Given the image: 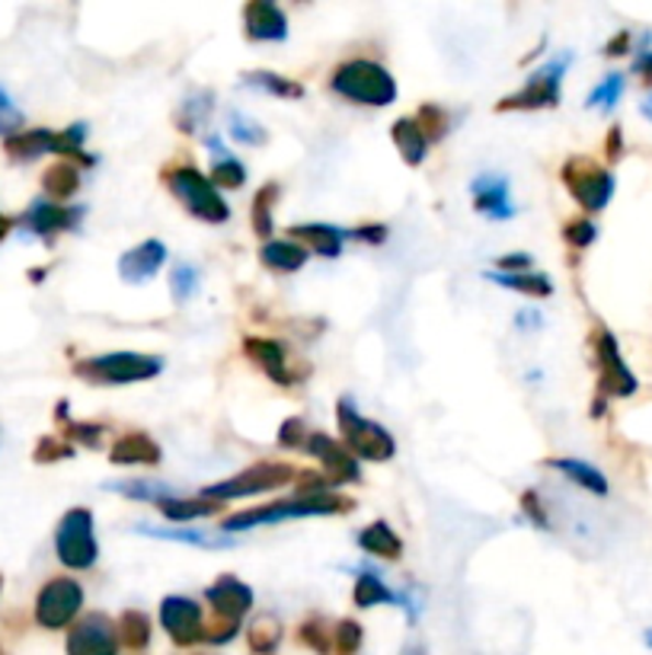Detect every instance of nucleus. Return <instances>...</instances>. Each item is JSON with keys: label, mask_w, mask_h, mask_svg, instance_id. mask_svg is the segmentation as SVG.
<instances>
[{"label": "nucleus", "mask_w": 652, "mask_h": 655, "mask_svg": "<svg viewBox=\"0 0 652 655\" xmlns=\"http://www.w3.org/2000/svg\"><path fill=\"white\" fill-rule=\"evenodd\" d=\"M0 588H3V576H0Z\"/></svg>", "instance_id": "69168bd1"}, {"label": "nucleus", "mask_w": 652, "mask_h": 655, "mask_svg": "<svg viewBox=\"0 0 652 655\" xmlns=\"http://www.w3.org/2000/svg\"><path fill=\"white\" fill-rule=\"evenodd\" d=\"M0 655H3V650H0Z\"/></svg>", "instance_id": "338daca9"}, {"label": "nucleus", "mask_w": 652, "mask_h": 655, "mask_svg": "<svg viewBox=\"0 0 652 655\" xmlns=\"http://www.w3.org/2000/svg\"><path fill=\"white\" fill-rule=\"evenodd\" d=\"M244 36L250 42H285L289 38V16L272 0H250L244 7Z\"/></svg>", "instance_id": "dca6fc26"}, {"label": "nucleus", "mask_w": 652, "mask_h": 655, "mask_svg": "<svg viewBox=\"0 0 652 655\" xmlns=\"http://www.w3.org/2000/svg\"><path fill=\"white\" fill-rule=\"evenodd\" d=\"M352 237L378 247V244H384V240H387V227H384V224H364V227H356V230H352Z\"/></svg>", "instance_id": "6e6d98bb"}, {"label": "nucleus", "mask_w": 652, "mask_h": 655, "mask_svg": "<svg viewBox=\"0 0 652 655\" xmlns=\"http://www.w3.org/2000/svg\"><path fill=\"white\" fill-rule=\"evenodd\" d=\"M160 515L167 518V521H195V518H212L217 511H224L221 502H212V499H202V496H170V499H164L160 506Z\"/></svg>", "instance_id": "c756f323"}, {"label": "nucleus", "mask_w": 652, "mask_h": 655, "mask_svg": "<svg viewBox=\"0 0 652 655\" xmlns=\"http://www.w3.org/2000/svg\"><path fill=\"white\" fill-rule=\"evenodd\" d=\"M547 464H550L553 471H560L566 479H573L585 493L608 496V476L602 474L598 467H592V464H585V461H576V458H550Z\"/></svg>", "instance_id": "bb28decb"}, {"label": "nucleus", "mask_w": 652, "mask_h": 655, "mask_svg": "<svg viewBox=\"0 0 652 655\" xmlns=\"http://www.w3.org/2000/svg\"><path fill=\"white\" fill-rule=\"evenodd\" d=\"M160 626L177 650H192L205 643V611L195 598L167 595L160 601Z\"/></svg>", "instance_id": "f8f14e48"}, {"label": "nucleus", "mask_w": 652, "mask_h": 655, "mask_svg": "<svg viewBox=\"0 0 652 655\" xmlns=\"http://www.w3.org/2000/svg\"><path fill=\"white\" fill-rule=\"evenodd\" d=\"M212 112H215V93L212 90H199V93L182 100L180 112H177V128L182 135H195V132H202L209 125Z\"/></svg>", "instance_id": "cd10ccee"}, {"label": "nucleus", "mask_w": 652, "mask_h": 655, "mask_svg": "<svg viewBox=\"0 0 652 655\" xmlns=\"http://www.w3.org/2000/svg\"><path fill=\"white\" fill-rule=\"evenodd\" d=\"M52 142H55V132L48 128H23L20 135L3 142V154L13 163H33L42 154H52Z\"/></svg>", "instance_id": "b1692460"}, {"label": "nucleus", "mask_w": 652, "mask_h": 655, "mask_svg": "<svg viewBox=\"0 0 652 655\" xmlns=\"http://www.w3.org/2000/svg\"><path fill=\"white\" fill-rule=\"evenodd\" d=\"M227 132H231V138L234 142H240V145H250V147H262L269 142V132L250 118V115H244V112H231L227 115Z\"/></svg>", "instance_id": "a19ab883"}, {"label": "nucleus", "mask_w": 652, "mask_h": 655, "mask_svg": "<svg viewBox=\"0 0 652 655\" xmlns=\"http://www.w3.org/2000/svg\"><path fill=\"white\" fill-rule=\"evenodd\" d=\"M359 546L368 556L387 560V563H397L403 556V541H400V534L387 521H371L368 528H362L359 531Z\"/></svg>", "instance_id": "393cba45"}, {"label": "nucleus", "mask_w": 652, "mask_h": 655, "mask_svg": "<svg viewBox=\"0 0 652 655\" xmlns=\"http://www.w3.org/2000/svg\"><path fill=\"white\" fill-rule=\"evenodd\" d=\"M307 250L294 240H269L259 247V262L276 272V275H291V272H301L307 266Z\"/></svg>", "instance_id": "5701e85b"}, {"label": "nucleus", "mask_w": 652, "mask_h": 655, "mask_svg": "<svg viewBox=\"0 0 652 655\" xmlns=\"http://www.w3.org/2000/svg\"><path fill=\"white\" fill-rule=\"evenodd\" d=\"M55 553L68 569H77V573L93 569V563L100 560L93 511L83 506L65 511V518L55 528Z\"/></svg>", "instance_id": "0eeeda50"}, {"label": "nucleus", "mask_w": 652, "mask_h": 655, "mask_svg": "<svg viewBox=\"0 0 652 655\" xmlns=\"http://www.w3.org/2000/svg\"><path fill=\"white\" fill-rule=\"evenodd\" d=\"M473 192V208L483 212L486 218L503 221L515 215L512 199H508V182L503 177H476L471 185Z\"/></svg>", "instance_id": "412c9836"}, {"label": "nucleus", "mask_w": 652, "mask_h": 655, "mask_svg": "<svg viewBox=\"0 0 652 655\" xmlns=\"http://www.w3.org/2000/svg\"><path fill=\"white\" fill-rule=\"evenodd\" d=\"M103 436L106 429L100 422H77V419H68L65 422V441L71 444H83V448H100L103 444Z\"/></svg>", "instance_id": "de8ad7c7"}, {"label": "nucleus", "mask_w": 652, "mask_h": 655, "mask_svg": "<svg viewBox=\"0 0 652 655\" xmlns=\"http://www.w3.org/2000/svg\"><path fill=\"white\" fill-rule=\"evenodd\" d=\"M356 509V499L326 489L317 496H291V499H279L269 506H256V509L237 511L227 515L221 521V531H247V528H259V524H279V521H297V518H321V515H346Z\"/></svg>", "instance_id": "f257e3e1"}, {"label": "nucleus", "mask_w": 652, "mask_h": 655, "mask_svg": "<svg viewBox=\"0 0 652 655\" xmlns=\"http://www.w3.org/2000/svg\"><path fill=\"white\" fill-rule=\"evenodd\" d=\"M138 534H150V538H160V541H177V544L189 546H209V550H221V546H234V541H212L209 534H199V531H182V528H157V524H135Z\"/></svg>", "instance_id": "58836bf2"}, {"label": "nucleus", "mask_w": 652, "mask_h": 655, "mask_svg": "<svg viewBox=\"0 0 652 655\" xmlns=\"http://www.w3.org/2000/svg\"><path fill=\"white\" fill-rule=\"evenodd\" d=\"M205 601L212 614L244 620V614H250L254 608V588L240 583L237 576H217L215 583L205 588Z\"/></svg>", "instance_id": "a211bd4d"}, {"label": "nucleus", "mask_w": 652, "mask_h": 655, "mask_svg": "<svg viewBox=\"0 0 652 655\" xmlns=\"http://www.w3.org/2000/svg\"><path fill=\"white\" fill-rule=\"evenodd\" d=\"M297 476V471L285 464V461H256L247 471H240L231 479H221L215 486H205L199 496L212 499V502H234V499H247V496H259V493H272L279 486H289L291 479Z\"/></svg>", "instance_id": "423d86ee"}, {"label": "nucleus", "mask_w": 652, "mask_h": 655, "mask_svg": "<svg viewBox=\"0 0 652 655\" xmlns=\"http://www.w3.org/2000/svg\"><path fill=\"white\" fill-rule=\"evenodd\" d=\"M496 272H508V275H515V272H531V256H525V253L499 256V259H496Z\"/></svg>", "instance_id": "5fc2aeb1"}, {"label": "nucleus", "mask_w": 652, "mask_h": 655, "mask_svg": "<svg viewBox=\"0 0 652 655\" xmlns=\"http://www.w3.org/2000/svg\"><path fill=\"white\" fill-rule=\"evenodd\" d=\"M212 182L221 189H244L247 182V167L237 160V157H215V167H212Z\"/></svg>", "instance_id": "c03bdc74"}, {"label": "nucleus", "mask_w": 652, "mask_h": 655, "mask_svg": "<svg viewBox=\"0 0 652 655\" xmlns=\"http://www.w3.org/2000/svg\"><path fill=\"white\" fill-rule=\"evenodd\" d=\"M276 202H279V185L266 182V185L256 189L254 205H250V224H254L256 237H262L266 244L276 230Z\"/></svg>", "instance_id": "72a5a7b5"}, {"label": "nucleus", "mask_w": 652, "mask_h": 655, "mask_svg": "<svg viewBox=\"0 0 652 655\" xmlns=\"http://www.w3.org/2000/svg\"><path fill=\"white\" fill-rule=\"evenodd\" d=\"M633 74H637L647 87H652V52H640V55L633 58Z\"/></svg>", "instance_id": "bf43d9fd"}, {"label": "nucleus", "mask_w": 652, "mask_h": 655, "mask_svg": "<svg viewBox=\"0 0 652 655\" xmlns=\"http://www.w3.org/2000/svg\"><path fill=\"white\" fill-rule=\"evenodd\" d=\"M80 218H83V208H68V205H58V202H33L26 208V215L20 218V224L42 240H52L55 234L74 230Z\"/></svg>", "instance_id": "f3484780"}, {"label": "nucleus", "mask_w": 652, "mask_h": 655, "mask_svg": "<svg viewBox=\"0 0 652 655\" xmlns=\"http://www.w3.org/2000/svg\"><path fill=\"white\" fill-rule=\"evenodd\" d=\"M109 461L115 467H157L164 461V448L147 432H125L112 441Z\"/></svg>", "instance_id": "6ab92c4d"}, {"label": "nucleus", "mask_w": 652, "mask_h": 655, "mask_svg": "<svg viewBox=\"0 0 652 655\" xmlns=\"http://www.w3.org/2000/svg\"><path fill=\"white\" fill-rule=\"evenodd\" d=\"M112 493L125 496V499H138V502H150V506H160L164 499L177 496L173 486L167 483H147V479H125V483H109Z\"/></svg>", "instance_id": "4c0bfd02"}, {"label": "nucleus", "mask_w": 652, "mask_h": 655, "mask_svg": "<svg viewBox=\"0 0 652 655\" xmlns=\"http://www.w3.org/2000/svg\"><path fill=\"white\" fill-rule=\"evenodd\" d=\"M10 227H13V221L3 218V215H0V240H3L7 234H10Z\"/></svg>", "instance_id": "052dcab7"}, {"label": "nucleus", "mask_w": 652, "mask_h": 655, "mask_svg": "<svg viewBox=\"0 0 652 655\" xmlns=\"http://www.w3.org/2000/svg\"><path fill=\"white\" fill-rule=\"evenodd\" d=\"M244 83L254 87L259 93H269V97H279V100H304V83L291 80L285 74L276 71H247L244 74Z\"/></svg>", "instance_id": "f704fd0d"}, {"label": "nucleus", "mask_w": 652, "mask_h": 655, "mask_svg": "<svg viewBox=\"0 0 652 655\" xmlns=\"http://www.w3.org/2000/svg\"><path fill=\"white\" fill-rule=\"evenodd\" d=\"M68 458H74V444L61 436H42L36 441V451H33L36 464H58V461H68Z\"/></svg>", "instance_id": "a18cd8bd"}, {"label": "nucleus", "mask_w": 652, "mask_h": 655, "mask_svg": "<svg viewBox=\"0 0 652 655\" xmlns=\"http://www.w3.org/2000/svg\"><path fill=\"white\" fill-rule=\"evenodd\" d=\"M391 138H394V145H397L403 163L423 167V160H426V154H429V142H426L423 128L416 125V118H409V115L397 118L394 128H391Z\"/></svg>", "instance_id": "a878e982"}, {"label": "nucleus", "mask_w": 652, "mask_h": 655, "mask_svg": "<svg viewBox=\"0 0 652 655\" xmlns=\"http://www.w3.org/2000/svg\"><path fill=\"white\" fill-rule=\"evenodd\" d=\"M42 189H45V195L52 202H68V199L77 195V189H80V170L74 163H68V160H58V163H52L42 173Z\"/></svg>", "instance_id": "2f4dec72"}, {"label": "nucleus", "mask_w": 652, "mask_h": 655, "mask_svg": "<svg viewBox=\"0 0 652 655\" xmlns=\"http://www.w3.org/2000/svg\"><path fill=\"white\" fill-rule=\"evenodd\" d=\"M297 643L314 655H333V626L326 623L324 614H311L297 623Z\"/></svg>", "instance_id": "e433bc0d"}, {"label": "nucleus", "mask_w": 652, "mask_h": 655, "mask_svg": "<svg viewBox=\"0 0 652 655\" xmlns=\"http://www.w3.org/2000/svg\"><path fill=\"white\" fill-rule=\"evenodd\" d=\"M119 650L122 646H119L115 623L100 611L83 614L68 630V640H65V653L68 655H119Z\"/></svg>", "instance_id": "ddd939ff"}, {"label": "nucleus", "mask_w": 652, "mask_h": 655, "mask_svg": "<svg viewBox=\"0 0 652 655\" xmlns=\"http://www.w3.org/2000/svg\"><path fill=\"white\" fill-rule=\"evenodd\" d=\"M164 262H167V247L160 240H145L119 256V279L128 285H142L164 269Z\"/></svg>", "instance_id": "aec40b11"}, {"label": "nucleus", "mask_w": 652, "mask_h": 655, "mask_svg": "<svg viewBox=\"0 0 652 655\" xmlns=\"http://www.w3.org/2000/svg\"><path fill=\"white\" fill-rule=\"evenodd\" d=\"M620 97H623V77H620V74H608V77L588 93L585 106H588V110L611 112L617 103H620Z\"/></svg>", "instance_id": "37998d69"}, {"label": "nucleus", "mask_w": 652, "mask_h": 655, "mask_svg": "<svg viewBox=\"0 0 652 655\" xmlns=\"http://www.w3.org/2000/svg\"><path fill=\"white\" fill-rule=\"evenodd\" d=\"M592 352H595V368H598V397L608 400H623L637 394V374L627 368L615 332L608 327L592 329Z\"/></svg>", "instance_id": "1a4fd4ad"}, {"label": "nucleus", "mask_w": 652, "mask_h": 655, "mask_svg": "<svg viewBox=\"0 0 652 655\" xmlns=\"http://www.w3.org/2000/svg\"><path fill=\"white\" fill-rule=\"evenodd\" d=\"M304 451L314 454V458L321 461L324 476L329 483H336V486H346V483H359V479H362V467H359L356 454H352L342 441L329 438L326 432H311Z\"/></svg>", "instance_id": "4468645a"}, {"label": "nucleus", "mask_w": 652, "mask_h": 655, "mask_svg": "<svg viewBox=\"0 0 652 655\" xmlns=\"http://www.w3.org/2000/svg\"><path fill=\"white\" fill-rule=\"evenodd\" d=\"M244 355H247L256 368H262V374H266L272 384H282V387L297 384V371H291L289 352H285L282 342L266 339V336H247V339H244Z\"/></svg>", "instance_id": "2eb2a0df"}, {"label": "nucleus", "mask_w": 652, "mask_h": 655, "mask_svg": "<svg viewBox=\"0 0 652 655\" xmlns=\"http://www.w3.org/2000/svg\"><path fill=\"white\" fill-rule=\"evenodd\" d=\"M189 655H212V653H189Z\"/></svg>", "instance_id": "0e129e2a"}, {"label": "nucleus", "mask_w": 652, "mask_h": 655, "mask_svg": "<svg viewBox=\"0 0 652 655\" xmlns=\"http://www.w3.org/2000/svg\"><path fill=\"white\" fill-rule=\"evenodd\" d=\"M160 371H164V359L160 355H142V352H109V355H93V359H80L74 364V374L80 381L100 384V387L150 381Z\"/></svg>", "instance_id": "20e7f679"}, {"label": "nucleus", "mask_w": 652, "mask_h": 655, "mask_svg": "<svg viewBox=\"0 0 652 655\" xmlns=\"http://www.w3.org/2000/svg\"><path fill=\"white\" fill-rule=\"evenodd\" d=\"M115 633H119V646L128 653H145L150 646V618L145 611H122V618L115 620Z\"/></svg>", "instance_id": "7c9ffc66"}, {"label": "nucleus", "mask_w": 652, "mask_h": 655, "mask_svg": "<svg viewBox=\"0 0 652 655\" xmlns=\"http://www.w3.org/2000/svg\"><path fill=\"white\" fill-rule=\"evenodd\" d=\"M160 180L180 199V205L192 218L205 221V224H227L231 221L227 202L221 199L212 177H205L199 167H192V163H167L160 170Z\"/></svg>", "instance_id": "7ed1b4c3"}, {"label": "nucleus", "mask_w": 652, "mask_h": 655, "mask_svg": "<svg viewBox=\"0 0 652 655\" xmlns=\"http://www.w3.org/2000/svg\"><path fill=\"white\" fill-rule=\"evenodd\" d=\"M486 279L496 282L499 289L525 294V297H550L553 294V282L543 272H515V275H508V272H486Z\"/></svg>", "instance_id": "473e14b6"}, {"label": "nucleus", "mask_w": 652, "mask_h": 655, "mask_svg": "<svg viewBox=\"0 0 652 655\" xmlns=\"http://www.w3.org/2000/svg\"><path fill=\"white\" fill-rule=\"evenodd\" d=\"M307 438H311V432H307V426H304L297 416L285 419L282 429H279V444H282V448H291V451H304Z\"/></svg>", "instance_id": "603ef678"}, {"label": "nucleus", "mask_w": 652, "mask_h": 655, "mask_svg": "<svg viewBox=\"0 0 652 655\" xmlns=\"http://www.w3.org/2000/svg\"><path fill=\"white\" fill-rule=\"evenodd\" d=\"M336 422H339V432H342V444H346L356 458L374 461V464L394 461V454H397V441H394V436H391L384 426L364 419L362 413L356 409V403L349 400V397H339V403H336Z\"/></svg>", "instance_id": "39448f33"}, {"label": "nucleus", "mask_w": 652, "mask_h": 655, "mask_svg": "<svg viewBox=\"0 0 652 655\" xmlns=\"http://www.w3.org/2000/svg\"><path fill=\"white\" fill-rule=\"evenodd\" d=\"M560 180L566 185V192L576 199V205H580L582 212H602L615 199V177H611V170H605L592 157H582V154L570 157L560 167Z\"/></svg>", "instance_id": "6e6552de"}, {"label": "nucleus", "mask_w": 652, "mask_h": 655, "mask_svg": "<svg viewBox=\"0 0 652 655\" xmlns=\"http://www.w3.org/2000/svg\"><path fill=\"white\" fill-rule=\"evenodd\" d=\"M289 240L301 244L304 250L311 247L317 256L324 259H336L342 253V244H346V234L333 224H294L289 227Z\"/></svg>", "instance_id": "4be33fe9"}, {"label": "nucleus", "mask_w": 652, "mask_h": 655, "mask_svg": "<svg viewBox=\"0 0 652 655\" xmlns=\"http://www.w3.org/2000/svg\"><path fill=\"white\" fill-rule=\"evenodd\" d=\"M329 90L356 106H374L384 110L397 100V80L384 65L371 58H352L342 61L336 71L329 74Z\"/></svg>", "instance_id": "f03ea898"}, {"label": "nucleus", "mask_w": 652, "mask_h": 655, "mask_svg": "<svg viewBox=\"0 0 652 655\" xmlns=\"http://www.w3.org/2000/svg\"><path fill=\"white\" fill-rule=\"evenodd\" d=\"M640 112H643V118H650V122H652V97H647V100H643Z\"/></svg>", "instance_id": "680f3d73"}, {"label": "nucleus", "mask_w": 652, "mask_h": 655, "mask_svg": "<svg viewBox=\"0 0 652 655\" xmlns=\"http://www.w3.org/2000/svg\"><path fill=\"white\" fill-rule=\"evenodd\" d=\"M83 608V585L71 576H55L38 588L36 623L45 630H68L80 620Z\"/></svg>", "instance_id": "9b49d317"}, {"label": "nucleus", "mask_w": 652, "mask_h": 655, "mask_svg": "<svg viewBox=\"0 0 652 655\" xmlns=\"http://www.w3.org/2000/svg\"><path fill=\"white\" fill-rule=\"evenodd\" d=\"M595 237H598V227H595V221L585 218V215H576V218H570L563 224V240L573 247V250H585V247H592L595 244Z\"/></svg>", "instance_id": "49530a36"}, {"label": "nucleus", "mask_w": 652, "mask_h": 655, "mask_svg": "<svg viewBox=\"0 0 652 655\" xmlns=\"http://www.w3.org/2000/svg\"><path fill=\"white\" fill-rule=\"evenodd\" d=\"M521 511H525V518L531 521V524H538V528H550V518H547V511H543L541 502V493L538 489H525L521 493Z\"/></svg>", "instance_id": "864d4df0"}, {"label": "nucleus", "mask_w": 652, "mask_h": 655, "mask_svg": "<svg viewBox=\"0 0 652 655\" xmlns=\"http://www.w3.org/2000/svg\"><path fill=\"white\" fill-rule=\"evenodd\" d=\"M240 626H244V620L212 614V618H205V643L209 646H227L240 633Z\"/></svg>", "instance_id": "09e8293b"}, {"label": "nucleus", "mask_w": 652, "mask_h": 655, "mask_svg": "<svg viewBox=\"0 0 652 655\" xmlns=\"http://www.w3.org/2000/svg\"><path fill=\"white\" fill-rule=\"evenodd\" d=\"M364 643V630L359 620L346 618L333 626V655H359Z\"/></svg>", "instance_id": "79ce46f5"}, {"label": "nucleus", "mask_w": 652, "mask_h": 655, "mask_svg": "<svg viewBox=\"0 0 652 655\" xmlns=\"http://www.w3.org/2000/svg\"><path fill=\"white\" fill-rule=\"evenodd\" d=\"M352 601L356 608H378V605H400V598L387 588L384 579H378L374 573H359V579L352 585Z\"/></svg>", "instance_id": "c9c22d12"}, {"label": "nucleus", "mask_w": 652, "mask_h": 655, "mask_svg": "<svg viewBox=\"0 0 652 655\" xmlns=\"http://www.w3.org/2000/svg\"><path fill=\"white\" fill-rule=\"evenodd\" d=\"M170 292L173 297L186 304L192 294L199 292V272L189 266V262H180V266H173V275H170Z\"/></svg>", "instance_id": "3c124183"}, {"label": "nucleus", "mask_w": 652, "mask_h": 655, "mask_svg": "<svg viewBox=\"0 0 652 655\" xmlns=\"http://www.w3.org/2000/svg\"><path fill=\"white\" fill-rule=\"evenodd\" d=\"M605 157L617 163L620 157H623V132H620V125H611L608 128V138H605Z\"/></svg>", "instance_id": "4d7b16f0"}, {"label": "nucleus", "mask_w": 652, "mask_h": 655, "mask_svg": "<svg viewBox=\"0 0 652 655\" xmlns=\"http://www.w3.org/2000/svg\"><path fill=\"white\" fill-rule=\"evenodd\" d=\"M282 646V620L276 614H259L247 626V650L250 655H276Z\"/></svg>", "instance_id": "c85d7f7f"}, {"label": "nucleus", "mask_w": 652, "mask_h": 655, "mask_svg": "<svg viewBox=\"0 0 652 655\" xmlns=\"http://www.w3.org/2000/svg\"><path fill=\"white\" fill-rule=\"evenodd\" d=\"M647 646H652V630H647Z\"/></svg>", "instance_id": "e2e57ef3"}, {"label": "nucleus", "mask_w": 652, "mask_h": 655, "mask_svg": "<svg viewBox=\"0 0 652 655\" xmlns=\"http://www.w3.org/2000/svg\"><path fill=\"white\" fill-rule=\"evenodd\" d=\"M630 42H633V33H630V30H620L615 38H608L605 55H608V58H620V55H627V52H630Z\"/></svg>", "instance_id": "13d9d810"}, {"label": "nucleus", "mask_w": 652, "mask_h": 655, "mask_svg": "<svg viewBox=\"0 0 652 655\" xmlns=\"http://www.w3.org/2000/svg\"><path fill=\"white\" fill-rule=\"evenodd\" d=\"M23 125H26V115L16 110V103L10 100V93L0 87V138L7 142V138L20 135Z\"/></svg>", "instance_id": "8fccbe9b"}, {"label": "nucleus", "mask_w": 652, "mask_h": 655, "mask_svg": "<svg viewBox=\"0 0 652 655\" xmlns=\"http://www.w3.org/2000/svg\"><path fill=\"white\" fill-rule=\"evenodd\" d=\"M416 125L423 128L429 145H438L451 132V115H448V110H441L438 103H423L419 112H416Z\"/></svg>", "instance_id": "ea45409f"}, {"label": "nucleus", "mask_w": 652, "mask_h": 655, "mask_svg": "<svg viewBox=\"0 0 652 655\" xmlns=\"http://www.w3.org/2000/svg\"><path fill=\"white\" fill-rule=\"evenodd\" d=\"M570 68V55L563 58H553L547 61L541 71H535L528 77V83L512 93V97H503L496 103V112H538V110H557L560 100H563V74Z\"/></svg>", "instance_id": "9d476101"}]
</instances>
